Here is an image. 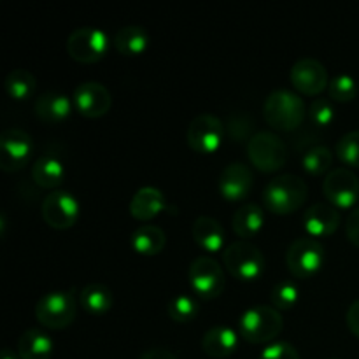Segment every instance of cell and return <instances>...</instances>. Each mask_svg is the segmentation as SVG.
<instances>
[{"instance_id":"7a4b0ae2","label":"cell","mask_w":359,"mask_h":359,"mask_svg":"<svg viewBox=\"0 0 359 359\" xmlns=\"http://www.w3.org/2000/svg\"><path fill=\"white\" fill-rule=\"evenodd\" d=\"M263 116L273 130L293 132L307 118V105L290 90H276L263 105Z\"/></svg>"},{"instance_id":"8992f818","label":"cell","mask_w":359,"mask_h":359,"mask_svg":"<svg viewBox=\"0 0 359 359\" xmlns=\"http://www.w3.org/2000/svg\"><path fill=\"white\" fill-rule=\"evenodd\" d=\"M248 156L259 172L273 174L286 165L287 147L276 133L258 132L249 139Z\"/></svg>"},{"instance_id":"4dcf8cb0","label":"cell","mask_w":359,"mask_h":359,"mask_svg":"<svg viewBox=\"0 0 359 359\" xmlns=\"http://www.w3.org/2000/svg\"><path fill=\"white\" fill-rule=\"evenodd\" d=\"M330 98L335 102H340V104H346V102H353L358 95V84L356 81L353 79L347 74H340V76L333 77L330 81Z\"/></svg>"},{"instance_id":"f1b7e54d","label":"cell","mask_w":359,"mask_h":359,"mask_svg":"<svg viewBox=\"0 0 359 359\" xmlns=\"http://www.w3.org/2000/svg\"><path fill=\"white\" fill-rule=\"evenodd\" d=\"M333 163L332 151L326 146H316L309 149L302 158V165H304L305 172L311 175H323L330 172Z\"/></svg>"},{"instance_id":"d4e9b609","label":"cell","mask_w":359,"mask_h":359,"mask_svg":"<svg viewBox=\"0 0 359 359\" xmlns=\"http://www.w3.org/2000/svg\"><path fill=\"white\" fill-rule=\"evenodd\" d=\"M130 244L137 255L156 256L163 251L167 237H165V231L161 228L154 226V224H144L133 231Z\"/></svg>"},{"instance_id":"6da1fadb","label":"cell","mask_w":359,"mask_h":359,"mask_svg":"<svg viewBox=\"0 0 359 359\" xmlns=\"http://www.w3.org/2000/svg\"><path fill=\"white\" fill-rule=\"evenodd\" d=\"M309 195L307 182L294 174L277 175L266 184L263 202L266 210L277 216H287L300 209Z\"/></svg>"},{"instance_id":"9c48e42d","label":"cell","mask_w":359,"mask_h":359,"mask_svg":"<svg viewBox=\"0 0 359 359\" xmlns=\"http://www.w3.org/2000/svg\"><path fill=\"white\" fill-rule=\"evenodd\" d=\"M188 277L193 291L203 300L219 298L226 287L223 269L210 256H200V258L193 259L188 270Z\"/></svg>"},{"instance_id":"7c38bea8","label":"cell","mask_w":359,"mask_h":359,"mask_svg":"<svg viewBox=\"0 0 359 359\" xmlns=\"http://www.w3.org/2000/svg\"><path fill=\"white\" fill-rule=\"evenodd\" d=\"M186 137H188L189 147L195 153L214 154L223 144V123L214 114H200L189 123Z\"/></svg>"},{"instance_id":"3957f363","label":"cell","mask_w":359,"mask_h":359,"mask_svg":"<svg viewBox=\"0 0 359 359\" xmlns=\"http://www.w3.org/2000/svg\"><path fill=\"white\" fill-rule=\"evenodd\" d=\"M283 316L276 307L256 305L238 319V335L249 344H269L283 332Z\"/></svg>"},{"instance_id":"8d00e7d4","label":"cell","mask_w":359,"mask_h":359,"mask_svg":"<svg viewBox=\"0 0 359 359\" xmlns=\"http://www.w3.org/2000/svg\"><path fill=\"white\" fill-rule=\"evenodd\" d=\"M346 323H347V328L351 330V333L359 339V300L354 302V304L347 309Z\"/></svg>"},{"instance_id":"f35d334b","label":"cell","mask_w":359,"mask_h":359,"mask_svg":"<svg viewBox=\"0 0 359 359\" xmlns=\"http://www.w3.org/2000/svg\"><path fill=\"white\" fill-rule=\"evenodd\" d=\"M2 359H18V358H16V354H14L11 349H4L2 351Z\"/></svg>"},{"instance_id":"5b68a950","label":"cell","mask_w":359,"mask_h":359,"mask_svg":"<svg viewBox=\"0 0 359 359\" xmlns=\"http://www.w3.org/2000/svg\"><path fill=\"white\" fill-rule=\"evenodd\" d=\"M77 304L72 291L46 293L35 305V318L48 330H65L76 319Z\"/></svg>"},{"instance_id":"52a82bcc","label":"cell","mask_w":359,"mask_h":359,"mask_svg":"<svg viewBox=\"0 0 359 359\" xmlns=\"http://www.w3.org/2000/svg\"><path fill=\"white\" fill-rule=\"evenodd\" d=\"M111 48L107 34L100 28L83 27L76 28L67 39V53L79 63H97L104 58Z\"/></svg>"},{"instance_id":"e0dca14e","label":"cell","mask_w":359,"mask_h":359,"mask_svg":"<svg viewBox=\"0 0 359 359\" xmlns=\"http://www.w3.org/2000/svg\"><path fill=\"white\" fill-rule=\"evenodd\" d=\"M304 226L312 238L330 237L340 226V214L332 203H314L305 210Z\"/></svg>"},{"instance_id":"d590c367","label":"cell","mask_w":359,"mask_h":359,"mask_svg":"<svg viewBox=\"0 0 359 359\" xmlns=\"http://www.w3.org/2000/svg\"><path fill=\"white\" fill-rule=\"evenodd\" d=\"M346 233H347V238L351 241V244H354L356 248H359V207L358 209H354L353 212H351V216L347 217Z\"/></svg>"},{"instance_id":"4fadbf2b","label":"cell","mask_w":359,"mask_h":359,"mask_svg":"<svg viewBox=\"0 0 359 359\" xmlns=\"http://www.w3.org/2000/svg\"><path fill=\"white\" fill-rule=\"evenodd\" d=\"M32 137L21 128H7L0 135V167L6 172L21 170L32 154Z\"/></svg>"},{"instance_id":"ffe728a7","label":"cell","mask_w":359,"mask_h":359,"mask_svg":"<svg viewBox=\"0 0 359 359\" xmlns=\"http://www.w3.org/2000/svg\"><path fill=\"white\" fill-rule=\"evenodd\" d=\"M193 238L195 244L205 252H219L224 248L226 231L214 217L200 216L193 224Z\"/></svg>"},{"instance_id":"d6a6232c","label":"cell","mask_w":359,"mask_h":359,"mask_svg":"<svg viewBox=\"0 0 359 359\" xmlns=\"http://www.w3.org/2000/svg\"><path fill=\"white\" fill-rule=\"evenodd\" d=\"M298 302V287L297 284L284 280L273 286L272 290V304L277 311H291Z\"/></svg>"},{"instance_id":"30bf717a","label":"cell","mask_w":359,"mask_h":359,"mask_svg":"<svg viewBox=\"0 0 359 359\" xmlns=\"http://www.w3.org/2000/svg\"><path fill=\"white\" fill-rule=\"evenodd\" d=\"M323 193L335 209H351L359 200V179L349 168H333L326 174Z\"/></svg>"},{"instance_id":"e575fe53","label":"cell","mask_w":359,"mask_h":359,"mask_svg":"<svg viewBox=\"0 0 359 359\" xmlns=\"http://www.w3.org/2000/svg\"><path fill=\"white\" fill-rule=\"evenodd\" d=\"M259 359H300V354L290 342H273L266 346Z\"/></svg>"},{"instance_id":"ba28073f","label":"cell","mask_w":359,"mask_h":359,"mask_svg":"<svg viewBox=\"0 0 359 359\" xmlns=\"http://www.w3.org/2000/svg\"><path fill=\"white\" fill-rule=\"evenodd\" d=\"M286 265L297 279H309L325 265V248L318 238H298L287 249Z\"/></svg>"},{"instance_id":"f546056e","label":"cell","mask_w":359,"mask_h":359,"mask_svg":"<svg viewBox=\"0 0 359 359\" xmlns=\"http://www.w3.org/2000/svg\"><path fill=\"white\" fill-rule=\"evenodd\" d=\"M198 302L188 294L174 297L167 305L168 316L175 323H191L198 316Z\"/></svg>"},{"instance_id":"cb8c5ba5","label":"cell","mask_w":359,"mask_h":359,"mask_svg":"<svg viewBox=\"0 0 359 359\" xmlns=\"http://www.w3.org/2000/svg\"><path fill=\"white\" fill-rule=\"evenodd\" d=\"M53 349L51 337L42 330H27L18 340V356L21 359H51Z\"/></svg>"},{"instance_id":"4316f807","label":"cell","mask_w":359,"mask_h":359,"mask_svg":"<svg viewBox=\"0 0 359 359\" xmlns=\"http://www.w3.org/2000/svg\"><path fill=\"white\" fill-rule=\"evenodd\" d=\"M81 305L90 314L100 316L111 311L112 305H114V297H112L111 290L105 287L104 284L91 283L81 291Z\"/></svg>"},{"instance_id":"7402d4cb","label":"cell","mask_w":359,"mask_h":359,"mask_svg":"<svg viewBox=\"0 0 359 359\" xmlns=\"http://www.w3.org/2000/svg\"><path fill=\"white\" fill-rule=\"evenodd\" d=\"M74 102L67 95L48 91L35 102V114L44 123H60L72 112Z\"/></svg>"},{"instance_id":"2e32d148","label":"cell","mask_w":359,"mask_h":359,"mask_svg":"<svg viewBox=\"0 0 359 359\" xmlns=\"http://www.w3.org/2000/svg\"><path fill=\"white\" fill-rule=\"evenodd\" d=\"M255 175L251 168L244 163H230L219 177V193L228 202H238L248 198L252 191Z\"/></svg>"},{"instance_id":"74e56055","label":"cell","mask_w":359,"mask_h":359,"mask_svg":"<svg viewBox=\"0 0 359 359\" xmlns=\"http://www.w3.org/2000/svg\"><path fill=\"white\" fill-rule=\"evenodd\" d=\"M139 359H177L175 354H172L170 351L161 349V347H154V349L146 351Z\"/></svg>"},{"instance_id":"83f0119b","label":"cell","mask_w":359,"mask_h":359,"mask_svg":"<svg viewBox=\"0 0 359 359\" xmlns=\"http://www.w3.org/2000/svg\"><path fill=\"white\" fill-rule=\"evenodd\" d=\"M35 88H37V79L30 70L25 69H14L6 77V91L11 98L18 102H23L34 95Z\"/></svg>"},{"instance_id":"484cf974","label":"cell","mask_w":359,"mask_h":359,"mask_svg":"<svg viewBox=\"0 0 359 359\" xmlns=\"http://www.w3.org/2000/svg\"><path fill=\"white\" fill-rule=\"evenodd\" d=\"M231 224H233L235 235L241 238H252L262 231L265 224V212L256 203H245L235 212Z\"/></svg>"},{"instance_id":"44dd1931","label":"cell","mask_w":359,"mask_h":359,"mask_svg":"<svg viewBox=\"0 0 359 359\" xmlns=\"http://www.w3.org/2000/svg\"><path fill=\"white\" fill-rule=\"evenodd\" d=\"M32 179L41 188L56 189L65 181V165L56 154H42L32 167Z\"/></svg>"},{"instance_id":"1f68e13d","label":"cell","mask_w":359,"mask_h":359,"mask_svg":"<svg viewBox=\"0 0 359 359\" xmlns=\"http://www.w3.org/2000/svg\"><path fill=\"white\" fill-rule=\"evenodd\" d=\"M337 156L347 167L359 168V132H349L337 142Z\"/></svg>"},{"instance_id":"d6986e66","label":"cell","mask_w":359,"mask_h":359,"mask_svg":"<svg viewBox=\"0 0 359 359\" xmlns=\"http://www.w3.org/2000/svg\"><path fill=\"white\" fill-rule=\"evenodd\" d=\"M238 347V333L230 326H214L205 332L202 339V349L214 359L230 358Z\"/></svg>"},{"instance_id":"836d02e7","label":"cell","mask_w":359,"mask_h":359,"mask_svg":"<svg viewBox=\"0 0 359 359\" xmlns=\"http://www.w3.org/2000/svg\"><path fill=\"white\" fill-rule=\"evenodd\" d=\"M309 118H311L312 125L318 128H326L335 121V109H333L332 102L326 98H316L309 107Z\"/></svg>"},{"instance_id":"ac0fdd59","label":"cell","mask_w":359,"mask_h":359,"mask_svg":"<svg viewBox=\"0 0 359 359\" xmlns=\"http://www.w3.org/2000/svg\"><path fill=\"white\" fill-rule=\"evenodd\" d=\"M167 209V200L165 195L158 188L146 186L140 188L130 200V214L137 221H151L160 216Z\"/></svg>"},{"instance_id":"9a60e30c","label":"cell","mask_w":359,"mask_h":359,"mask_svg":"<svg viewBox=\"0 0 359 359\" xmlns=\"http://www.w3.org/2000/svg\"><path fill=\"white\" fill-rule=\"evenodd\" d=\"M74 107L77 109L81 116L84 118H102L107 114L112 107V97L107 88L95 81L79 84L74 91Z\"/></svg>"},{"instance_id":"603a6c76","label":"cell","mask_w":359,"mask_h":359,"mask_svg":"<svg viewBox=\"0 0 359 359\" xmlns=\"http://www.w3.org/2000/svg\"><path fill=\"white\" fill-rule=\"evenodd\" d=\"M116 51L123 56H140L149 46V35H147L146 28L139 27V25H128L116 32L114 39H112Z\"/></svg>"},{"instance_id":"277c9868","label":"cell","mask_w":359,"mask_h":359,"mask_svg":"<svg viewBox=\"0 0 359 359\" xmlns=\"http://www.w3.org/2000/svg\"><path fill=\"white\" fill-rule=\"evenodd\" d=\"M224 266L231 277L242 283H255L265 273V256L248 241H237L228 245L223 252Z\"/></svg>"},{"instance_id":"8fae6325","label":"cell","mask_w":359,"mask_h":359,"mask_svg":"<svg viewBox=\"0 0 359 359\" xmlns=\"http://www.w3.org/2000/svg\"><path fill=\"white\" fill-rule=\"evenodd\" d=\"M79 202L72 193L51 191L42 202V219L55 230H69L79 219Z\"/></svg>"},{"instance_id":"5bb4252c","label":"cell","mask_w":359,"mask_h":359,"mask_svg":"<svg viewBox=\"0 0 359 359\" xmlns=\"http://www.w3.org/2000/svg\"><path fill=\"white\" fill-rule=\"evenodd\" d=\"M290 79L294 90L300 91L302 95H309V97H318L319 93L325 91L326 86H330L328 70L321 62L314 58L298 60L291 69Z\"/></svg>"}]
</instances>
